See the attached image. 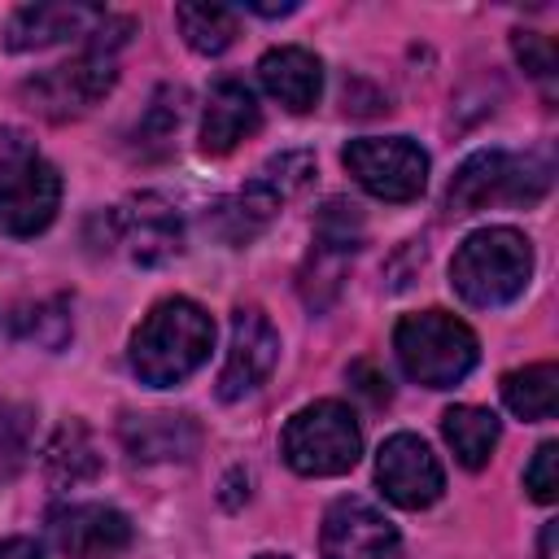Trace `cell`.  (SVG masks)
Returning <instances> with one entry per match:
<instances>
[{
	"label": "cell",
	"instance_id": "15",
	"mask_svg": "<svg viewBox=\"0 0 559 559\" xmlns=\"http://www.w3.org/2000/svg\"><path fill=\"white\" fill-rule=\"evenodd\" d=\"M258 122H262L258 96L240 79L214 83L205 96V114H201V153H210V157L231 153L245 135L258 131Z\"/></svg>",
	"mask_w": 559,
	"mask_h": 559
},
{
	"label": "cell",
	"instance_id": "29",
	"mask_svg": "<svg viewBox=\"0 0 559 559\" xmlns=\"http://www.w3.org/2000/svg\"><path fill=\"white\" fill-rule=\"evenodd\" d=\"M0 559H44V555H39L35 542H26V537H9V542H0Z\"/></svg>",
	"mask_w": 559,
	"mask_h": 559
},
{
	"label": "cell",
	"instance_id": "20",
	"mask_svg": "<svg viewBox=\"0 0 559 559\" xmlns=\"http://www.w3.org/2000/svg\"><path fill=\"white\" fill-rule=\"evenodd\" d=\"M441 432H445L454 459L476 472L489 463V454L498 445V415L485 406H450L441 415Z\"/></svg>",
	"mask_w": 559,
	"mask_h": 559
},
{
	"label": "cell",
	"instance_id": "24",
	"mask_svg": "<svg viewBox=\"0 0 559 559\" xmlns=\"http://www.w3.org/2000/svg\"><path fill=\"white\" fill-rule=\"evenodd\" d=\"M358 236H362V214L358 205L349 201H328L323 214H319V227H314V245L336 253V258H349L358 249Z\"/></svg>",
	"mask_w": 559,
	"mask_h": 559
},
{
	"label": "cell",
	"instance_id": "9",
	"mask_svg": "<svg viewBox=\"0 0 559 559\" xmlns=\"http://www.w3.org/2000/svg\"><path fill=\"white\" fill-rule=\"evenodd\" d=\"M376 480H380L384 498L393 507H402V511H424L445 489V472H441L437 454L415 432H393L380 445V454H376Z\"/></svg>",
	"mask_w": 559,
	"mask_h": 559
},
{
	"label": "cell",
	"instance_id": "21",
	"mask_svg": "<svg viewBox=\"0 0 559 559\" xmlns=\"http://www.w3.org/2000/svg\"><path fill=\"white\" fill-rule=\"evenodd\" d=\"M502 402L520 419H550L559 406V367L555 362H533L520 371L502 376Z\"/></svg>",
	"mask_w": 559,
	"mask_h": 559
},
{
	"label": "cell",
	"instance_id": "31",
	"mask_svg": "<svg viewBox=\"0 0 559 559\" xmlns=\"http://www.w3.org/2000/svg\"><path fill=\"white\" fill-rule=\"evenodd\" d=\"M249 9H253V13H262V17H280V13H293L297 4H293V0H284V4H262V0H249Z\"/></svg>",
	"mask_w": 559,
	"mask_h": 559
},
{
	"label": "cell",
	"instance_id": "2",
	"mask_svg": "<svg viewBox=\"0 0 559 559\" xmlns=\"http://www.w3.org/2000/svg\"><path fill=\"white\" fill-rule=\"evenodd\" d=\"M131 31H135V22L105 13L100 26L92 31V44H87L74 61L52 66V70L35 74V79L22 87V96L31 100V109L44 114V118H52V122H66V118L87 114V109L114 87V79H118L114 52L127 44Z\"/></svg>",
	"mask_w": 559,
	"mask_h": 559
},
{
	"label": "cell",
	"instance_id": "23",
	"mask_svg": "<svg viewBox=\"0 0 559 559\" xmlns=\"http://www.w3.org/2000/svg\"><path fill=\"white\" fill-rule=\"evenodd\" d=\"M35 445V411L22 402H0V485L13 480Z\"/></svg>",
	"mask_w": 559,
	"mask_h": 559
},
{
	"label": "cell",
	"instance_id": "26",
	"mask_svg": "<svg viewBox=\"0 0 559 559\" xmlns=\"http://www.w3.org/2000/svg\"><path fill=\"white\" fill-rule=\"evenodd\" d=\"M524 489L537 502H555L559 498V441H542L533 463L524 467Z\"/></svg>",
	"mask_w": 559,
	"mask_h": 559
},
{
	"label": "cell",
	"instance_id": "32",
	"mask_svg": "<svg viewBox=\"0 0 559 559\" xmlns=\"http://www.w3.org/2000/svg\"><path fill=\"white\" fill-rule=\"evenodd\" d=\"M258 559H288V555H258Z\"/></svg>",
	"mask_w": 559,
	"mask_h": 559
},
{
	"label": "cell",
	"instance_id": "8",
	"mask_svg": "<svg viewBox=\"0 0 559 559\" xmlns=\"http://www.w3.org/2000/svg\"><path fill=\"white\" fill-rule=\"evenodd\" d=\"M345 170L380 201H415L428 183V153L406 135H362L341 153Z\"/></svg>",
	"mask_w": 559,
	"mask_h": 559
},
{
	"label": "cell",
	"instance_id": "12",
	"mask_svg": "<svg viewBox=\"0 0 559 559\" xmlns=\"http://www.w3.org/2000/svg\"><path fill=\"white\" fill-rule=\"evenodd\" d=\"M48 537L70 559H100L131 542V520L105 502H70L48 515Z\"/></svg>",
	"mask_w": 559,
	"mask_h": 559
},
{
	"label": "cell",
	"instance_id": "4",
	"mask_svg": "<svg viewBox=\"0 0 559 559\" xmlns=\"http://www.w3.org/2000/svg\"><path fill=\"white\" fill-rule=\"evenodd\" d=\"M393 354L415 384L454 389L476 367L480 345L463 319H454L445 310H419L393 328Z\"/></svg>",
	"mask_w": 559,
	"mask_h": 559
},
{
	"label": "cell",
	"instance_id": "19",
	"mask_svg": "<svg viewBox=\"0 0 559 559\" xmlns=\"http://www.w3.org/2000/svg\"><path fill=\"white\" fill-rule=\"evenodd\" d=\"M280 197L253 175L249 179V188H240L236 197H227V201H218L214 210H210V227L227 240V245H245V240H253L275 214H280Z\"/></svg>",
	"mask_w": 559,
	"mask_h": 559
},
{
	"label": "cell",
	"instance_id": "17",
	"mask_svg": "<svg viewBox=\"0 0 559 559\" xmlns=\"http://www.w3.org/2000/svg\"><path fill=\"white\" fill-rule=\"evenodd\" d=\"M122 445L135 459L162 463V459H192L201 445V432L188 415L153 411V415H127L122 419Z\"/></svg>",
	"mask_w": 559,
	"mask_h": 559
},
{
	"label": "cell",
	"instance_id": "30",
	"mask_svg": "<svg viewBox=\"0 0 559 559\" xmlns=\"http://www.w3.org/2000/svg\"><path fill=\"white\" fill-rule=\"evenodd\" d=\"M555 542H559V524L550 520V524L542 528V542H537V559H555Z\"/></svg>",
	"mask_w": 559,
	"mask_h": 559
},
{
	"label": "cell",
	"instance_id": "1",
	"mask_svg": "<svg viewBox=\"0 0 559 559\" xmlns=\"http://www.w3.org/2000/svg\"><path fill=\"white\" fill-rule=\"evenodd\" d=\"M210 345L214 319L188 297H166L131 336V371L153 389H170L210 358Z\"/></svg>",
	"mask_w": 559,
	"mask_h": 559
},
{
	"label": "cell",
	"instance_id": "27",
	"mask_svg": "<svg viewBox=\"0 0 559 559\" xmlns=\"http://www.w3.org/2000/svg\"><path fill=\"white\" fill-rule=\"evenodd\" d=\"M515 57H520V66L533 74V79H550L555 74V44L546 39V35H537V31H515Z\"/></svg>",
	"mask_w": 559,
	"mask_h": 559
},
{
	"label": "cell",
	"instance_id": "22",
	"mask_svg": "<svg viewBox=\"0 0 559 559\" xmlns=\"http://www.w3.org/2000/svg\"><path fill=\"white\" fill-rule=\"evenodd\" d=\"M175 22L188 39V48L214 57L236 39V9L227 4H175Z\"/></svg>",
	"mask_w": 559,
	"mask_h": 559
},
{
	"label": "cell",
	"instance_id": "14",
	"mask_svg": "<svg viewBox=\"0 0 559 559\" xmlns=\"http://www.w3.org/2000/svg\"><path fill=\"white\" fill-rule=\"evenodd\" d=\"M100 17H105V9H96V4H66V0L22 4L4 26V44L13 52L48 48V44H61L70 35H92L100 26Z\"/></svg>",
	"mask_w": 559,
	"mask_h": 559
},
{
	"label": "cell",
	"instance_id": "11",
	"mask_svg": "<svg viewBox=\"0 0 559 559\" xmlns=\"http://www.w3.org/2000/svg\"><path fill=\"white\" fill-rule=\"evenodd\" d=\"M275 358H280V332L271 328V319L258 306H240L231 314V345H227V358L218 371V397L236 402V397L253 393L271 376Z\"/></svg>",
	"mask_w": 559,
	"mask_h": 559
},
{
	"label": "cell",
	"instance_id": "5",
	"mask_svg": "<svg viewBox=\"0 0 559 559\" xmlns=\"http://www.w3.org/2000/svg\"><path fill=\"white\" fill-rule=\"evenodd\" d=\"M61 205V175L44 162L22 135L4 131L0 140V231L4 236H35L57 218Z\"/></svg>",
	"mask_w": 559,
	"mask_h": 559
},
{
	"label": "cell",
	"instance_id": "28",
	"mask_svg": "<svg viewBox=\"0 0 559 559\" xmlns=\"http://www.w3.org/2000/svg\"><path fill=\"white\" fill-rule=\"evenodd\" d=\"M349 380H358V389H362L376 406H380V402H389V380H384L371 362H354V367H349Z\"/></svg>",
	"mask_w": 559,
	"mask_h": 559
},
{
	"label": "cell",
	"instance_id": "13",
	"mask_svg": "<svg viewBox=\"0 0 559 559\" xmlns=\"http://www.w3.org/2000/svg\"><path fill=\"white\" fill-rule=\"evenodd\" d=\"M109 231H114V240L127 245V253L140 266L170 262L183 249V223H179V214L162 197H153V192L135 197L127 210H114L109 214Z\"/></svg>",
	"mask_w": 559,
	"mask_h": 559
},
{
	"label": "cell",
	"instance_id": "18",
	"mask_svg": "<svg viewBox=\"0 0 559 559\" xmlns=\"http://www.w3.org/2000/svg\"><path fill=\"white\" fill-rule=\"evenodd\" d=\"M44 472L57 489H74V485H87L100 476V450L83 419H66L52 432V441L44 450Z\"/></svg>",
	"mask_w": 559,
	"mask_h": 559
},
{
	"label": "cell",
	"instance_id": "7",
	"mask_svg": "<svg viewBox=\"0 0 559 559\" xmlns=\"http://www.w3.org/2000/svg\"><path fill=\"white\" fill-rule=\"evenodd\" d=\"M546 188H550V166L542 157H533V153L528 157H511L502 148H480L454 170L445 205L454 214H476L489 201H524L528 205Z\"/></svg>",
	"mask_w": 559,
	"mask_h": 559
},
{
	"label": "cell",
	"instance_id": "25",
	"mask_svg": "<svg viewBox=\"0 0 559 559\" xmlns=\"http://www.w3.org/2000/svg\"><path fill=\"white\" fill-rule=\"evenodd\" d=\"M179 114H183V92H179V87H162V92L153 96L144 122H140V135H144L148 144H166V140L175 135V127H179Z\"/></svg>",
	"mask_w": 559,
	"mask_h": 559
},
{
	"label": "cell",
	"instance_id": "3",
	"mask_svg": "<svg viewBox=\"0 0 559 559\" xmlns=\"http://www.w3.org/2000/svg\"><path fill=\"white\" fill-rule=\"evenodd\" d=\"M533 275V245L515 227L472 231L450 262V284L467 306H507L524 293Z\"/></svg>",
	"mask_w": 559,
	"mask_h": 559
},
{
	"label": "cell",
	"instance_id": "16",
	"mask_svg": "<svg viewBox=\"0 0 559 559\" xmlns=\"http://www.w3.org/2000/svg\"><path fill=\"white\" fill-rule=\"evenodd\" d=\"M258 79L262 87L288 109V114H306L319 105V92H323V66L314 52L306 48H271L262 61H258Z\"/></svg>",
	"mask_w": 559,
	"mask_h": 559
},
{
	"label": "cell",
	"instance_id": "6",
	"mask_svg": "<svg viewBox=\"0 0 559 559\" xmlns=\"http://www.w3.org/2000/svg\"><path fill=\"white\" fill-rule=\"evenodd\" d=\"M284 463L301 476H341L362 454V432L349 406L341 402H310L301 406L284 437H280Z\"/></svg>",
	"mask_w": 559,
	"mask_h": 559
},
{
	"label": "cell",
	"instance_id": "10",
	"mask_svg": "<svg viewBox=\"0 0 559 559\" xmlns=\"http://www.w3.org/2000/svg\"><path fill=\"white\" fill-rule=\"evenodd\" d=\"M319 546L323 559H402L397 528L362 498H336L328 507Z\"/></svg>",
	"mask_w": 559,
	"mask_h": 559
}]
</instances>
